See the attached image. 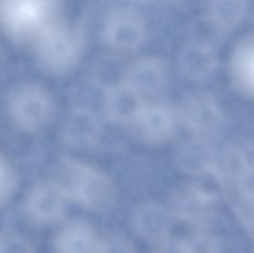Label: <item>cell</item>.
<instances>
[{"label":"cell","instance_id":"1","mask_svg":"<svg viewBox=\"0 0 254 253\" xmlns=\"http://www.w3.org/2000/svg\"><path fill=\"white\" fill-rule=\"evenodd\" d=\"M63 20L60 0H0V30L30 50Z\"/></svg>","mask_w":254,"mask_h":253},{"label":"cell","instance_id":"2","mask_svg":"<svg viewBox=\"0 0 254 253\" xmlns=\"http://www.w3.org/2000/svg\"><path fill=\"white\" fill-rule=\"evenodd\" d=\"M84 47V37L79 27L63 20L43 36L31 51L34 59L46 72L63 74L80 60Z\"/></svg>","mask_w":254,"mask_h":253},{"label":"cell","instance_id":"3","mask_svg":"<svg viewBox=\"0 0 254 253\" xmlns=\"http://www.w3.org/2000/svg\"><path fill=\"white\" fill-rule=\"evenodd\" d=\"M56 183L65 196L92 209H107L115 199L114 187L107 177L72 160L62 163Z\"/></svg>","mask_w":254,"mask_h":253},{"label":"cell","instance_id":"4","mask_svg":"<svg viewBox=\"0 0 254 253\" xmlns=\"http://www.w3.org/2000/svg\"><path fill=\"white\" fill-rule=\"evenodd\" d=\"M8 109L16 127L28 133H35L49 121L52 103L44 89L34 84H24L12 92Z\"/></svg>","mask_w":254,"mask_h":253},{"label":"cell","instance_id":"5","mask_svg":"<svg viewBox=\"0 0 254 253\" xmlns=\"http://www.w3.org/2000/svg\"><path fill=\"white\" fill-rule=\"evenodd\" d=\"M144 20L131 9H119L109 15L104 22L102 37L108 49L116 53L133 51L145 38Z\"/></svg>","mask_w":254,"mask_h":253},{"label":"cell","instance_id":"6","mask_svg":"<svg viewBox=\"0 0 254 253\" xmlns=\"http://www.w3.org/2000/svg\"><path fill=\"white\" fill-rule=\"evenodd\" d=\"M65 196L56 182L38 183L25 199V212L35 222H52L62 215Z\"/></svg>","mask_w":254,"mask_h":253},{"label":"cell","instance_id":"7","mask_svg":"<svg viewBox=\"0 0 254 253\" xmlns=\"http://www.w3.org/2000/svg\"><path fill=\"white\" fill-rule=\"evenodd\" d=\"M141 95L126 82L106 91L104 105L110 120L117 122L134 121L144 105Z\"/></svg>","mask_w":254,"mask_h":253},{"label":"cell","instance_id":"8","mask_svg":"<svg viewBox=\"0 0 254 253\" xmlns=\"http://www.w3.org/2000/svg\"><path fill=\"white\" fill-rule=\"evenodd\" d=\"M167 68L156 58L140 59L130 67L126 83L140 95L159 92L167 80Z\"/></svg>","mask_w":254,"mask_h":253},{"label":"cell","instance_id":"9","mask_svg":"<svg viewBox=\"0 0 254 253\" xmlns=\"http://www.w3.org/2000/svg\"><path fill=\"white\" fill-rule=\"evenodd\" d=\"M58 252L106 253V242L99 240L87 224L76 223L64 229L55 244Z\"/></svg>","mask_w":254,"mask_h":253},{"label":"cell","instance_id":"10","mask_svg":"<svg viewBox=\"0 0 254 253\" xmlns=\"http://www.w3.org/2000/svg\"><path fill=\"white\" fill-rule=\"evenodd\" d=\"M133 221L138 234L152 241L164 240L171 226L168 212L155 203H146L139 206L134 212Z\"/></svg>","mask_w":254,"mask_h":253},{"label":"cell","instance_id":"11","mask_svg":"<svg viewBox=\"0 0 254 253\" xmlns=\"http://www.w3.org/2000/svg\"><path fill=\"white\" fill-rule=\"evenodd\" d=\"M229 69L239 86L254 94V34L237 43L231 53Z\"/></svg>","mask_w":254,"mask_h":253},{"label":"cell","instance_id":"12","mask_svg":"<svg viewBox=\"0 0 254 253\" xmlns=\"http://www.w3.org/2000/svg\"><path fill=\"white\" fill-rule=\"evenodd\" d=\"M101 134V124L96 116L86 109H77L68 117L65 135L68 142L76 146L95 144Z\"/></svg>","mask_w":254,"mask_h":253},{"label":"cell","instance_id":"13","mask_svg":"<svg viewBox=\"0 0 254 253\" xmlns=\"http://www.w3.org/2000/svg\"><path fill=\"white\" fill-rule=\"evenodd\" d=\"M134 121L146 139L164 141L173 130V118L168 110L161 107L143 106Z\"/></svg>","mask_w":254,"mask_h":253},{"label":"cell","instance_id":"14","mask_svg":"<svg viewBox=\"0 0 254 253\" xmlns=\"http://www.w3.org/2000/svg\"><path fill=\"white\" fill-rule=\"evenodd\" d=\"M246 8V0H210L208 17L219 30H230L243 19Z\"/></svg>","mask_w":254,"mask_h":253},{"label":"cell","instance_id":"15","mask_svg":"<svg viewBox=\"0 0 254 253\" xmlns=\"http://www.w3.org/2000/svg\"><path fill=\"white\" fill-rule=\"evenodd\" d=\"M181 65L185 72L190 75L199 74L210 69L211 59L204 48L201 46H190L187 48L181 56Z\"/></svg>","mask_w":254,"mask_h":253},{"label":"cell","instance_id":"16","mask_svg":"<svg viewBox=\"0 0 254 253\" xmlns=\"http://www.w3.org/2000/svg\"><path fill=\"white\" fill-rule=\"evenodd\" d=\"M14 184L11 169L5 159L0 154V206L9 199Z\"/></svg>","mask_w":254,"mask_h":253},{"label":"cell","instance_id":"17","mask_svg":"<svg viewBox=\"0 0 254 253\" xmlns=\"http://www.w3.org/2000/svg\"><path fill=\"white\" fill-rule=\"evenodd\" d=\"M3 248H4V246H3L2 242H1V239H0V252H1V251H2Z\"/></svg>","mask_w":254,"mask_h":253}]
</instances>
